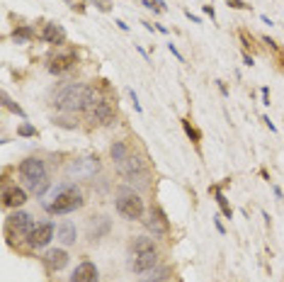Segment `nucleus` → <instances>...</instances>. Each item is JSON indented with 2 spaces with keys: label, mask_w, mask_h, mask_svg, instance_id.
<instances>
[{
  "label": "nucleus",
  "mask_w": 284,
  "mask_h": 282,
  "mask_svg": "<svg viewBox=\"0 0 284 282\" xmlns=\"http://www.w3.org/2000/svg\"><path fill=\"white\" fill-rule=\"evenodd\" d=\"M39 37H42V42H46V44H64L66 29L61 27V25H56V22H49V25H44Z\"/></svg>",
  "instance_id": "nucleus-17"
},
{
  "label": "nucleus",
  "mask_w": 284,
  "mask_h": 282,
  "mask_svg": "<svg viewBox=\"0 0 284 282\" xmlns=\"http://www.w3.org/2000/svg\"><path fill=\"white\" fill-rule=\"evenodd\" d=\"M97 100L95 88L83 83H66L51 97V105L61 112H75V110H90Z\"/></svg>",
  "instance_id": "nucleus-1"
},
{
  "label": "nucleus",
  "mask_w": 284,
  "mask_h": 282,
  "mask_svg": "<svg viewBox=\"0 0 284 282\" xmlns=\"http://www.w3.org/2000/svg\"><path fill=\"white\" fill-rule=\"evenodd\" d=\"M262 100H265V105H270V90L267 88H262Z\"/></svg>",
  "instance_id": "nucleus-30"
},
{
  "label": "nucleus",
  "mask_w": 284,
  "mask_h": 282,
  "mask_svg": "<svg viewBox=\"0 0 284 282\" xmlns=\"http://www.w3.org/2000/svg\"><path fill=\"white\" fill-rule=\"evenodd\" d=\"M229 5H231V8H240V10H246V8H248L243 0H229Z\"/></svg>",
  "instance_id": "nucleus-28"
},
{
  "label": "nucleus",
  "mask_w": 284,
  "mask_h": 282,
  "mask_svg": "<svg viewBox=\"0 0 284 282\" xmlns=\"http://www.w3.org/2000/svg\"><path fill=\"white\" fill-rule=\"evenodd\" d=\"M88 112H90V117H92V122H95V124L107 127V124L114 122V110H112L110 100H105V97H97V100H95V105H92Z\"/></svg>",
  "instance_id": "nucleus-10"
},
{
  "label": "nucleus",
  "mask_w": 284,
  "mask_h": 282,
  "mask_svg": "<svg viewBox=\"0 0 284 282\" xmlns=\"http://www.w3.org/2000/svg\"><path fill=\"white\" fill-rule=\"evenodd\" d=\"M25 202H27V192L25 190L17 188V185H5V190H3V207L17 209Z\"/></svg>",
  "instance_id": "nucleus-14"
},
{
  "label": "nucleus",
  "mask_w": 284,
  "mask_h": 282,
  "mask_svg": "<svg viewBox=\"0 0 284 282\" xmlns=\"http://www.w3.org/2000/svg\"><path fill=\"white\" fill-rule=\"evenodd\" d=\"M71 282H100V273H97V265L92 260H83L75 265Z\"/></svg>",
  "instance_id": "nucleus-13"
},
{
  "label": "nucleus",
  "mask_w": 284,
  "mask_h": 282,
  "mask_svg": "<svg viewBox=\"0 0 284 282\" xmlns=\"http://www.w3.org/2000/svg\"><path fill=\"white\" fill-rule=\"evenodd\" d=\"M97 170H100V163H97L95 156H83V158H75L66 166V175L75 180H85V178H92Z\"/></svg>",
  "instance_id": "nucleus-6"
},
{
  "label": "nucleus",
  "mask_w": 284,
  "mask_h": 282,
  "mask_svg": "<svg viewBox=\"0 0 284 282\" xmlns=\"http://www.w3.org/2000/svg\"><path fill=\"white\" fill-rule=\"evenodd\" d=\"M168 49L173 51V56H177V58H180V61H185V56H182V54H180V51H177V47H175V44H168Z\"/></svg>",
  "instance_id": "nucleus-29"
},
{
  "label": "nucleus",
  "mask_w": 284,
  "mask_h": 282,
  "mask_svg": "<svg viewBox=\"0 0 284 282\" xmlns=\"http://www.w3.org/2000/svg\"><path fill=\"white\" fill-rule=\"evenodd\" d=\"M32 37H34L32 27H17L15 32H12V39H15L17 44H27V42H29Z\"/></svg>",
  "instance_id": "nucleus-22"
},
{
  "label": "nucleus",
  "mask_w": 284,
  "mask_h": 282,
  "mask_svg": "<svg viewBox=\"0 0 284 282\" xmlns=\"http://www.w3.org/2000/svg\"><path fill=\"white\" fill-rule=\"evenodd\" d=\"M129 251L134 255V253H146V251H158V248H156V244H153V238H148V236H136V238L131 241V246H129Z\"/></svg>",
  "instance_id": "nucleus-19"
},
{
  "label": "nucleus",
  "mask_w": 284,
  "mask_h": 282,
  "mask_svg": "<svg viewBox=\"0 0 284 282\" xmlns=\"http://www.w3.org/2000/svg\"><path fill=\"white\" fill-rule=\"evenodd\" d=\"M110 156L114 163H121V160H127L129 158V146H127V141H114L112 144V149H110Z\"/></svg>",
  "instance_id": "nucleus-20"
},
{
  "label": "nucleus",
  "mask_w": 284,
  "mask_h": 282,
  "mask_svg": "<svg viewBox=\"0 0 284 282\" xmlns=\"http://www.w3.org/2000/svg\"><path fill=\"white\" fill-rule=\"evenodd\" d=\"M56 236H58V241H61L64 246H73L75 238H78L75 224H71V221H64V224H58V229H56Z\"/></svg>",
  "instance_id": "nucleus-18"
},
{
  "label": "nucleus",
  "mask_w": 284,
  "mask_h": 282,
  "mask_svg": "<svg viewBox=\"0 0 284 282\" xmlns=\"http://www.w3.org/2000/svg\"><path fill=\"white\" fill-rule=\"evenodd\" d=\"M204 12H207V15H209L211 19H214V8H209V5H204Z\"/></svg>",
  "instance_id": "nucleus-31"
},
{
  "label": "nucleus",
  "mask_w": 284,
  "mask_h": 282,
  "mask_svg": "<svg viewBox=\"0 0 284 282\" xmlns=\"http://www.w3.org/2000/svg\"><path fill=\"white\" fill-rule=\"evenodd\" d=\"M114 207H117L121 219H127V221H138V219H144V199L138 197L134 190L121 188L119 192H117Z\"/></svg>",
  "instance_id": "nucleus-3"
},
{
  "label": "nucleus",
  "mask_w": 284,
  "mask_h": 282,
  "mask_svg": "<svg viewBox=\"0 0 284 282\" xmlns=\"http://www.w3.org/2000/svg\"><path fill=\"white\" fill-rule=\"evenodd\" d=\"M17 173H19V178L25 180V185H32V183H37V180H44V178H49L46 175V166H44V160L42 158H37V156H32V158H25L22 163H19V168H17Z\"/></svg>",
  "instance_id": "nucleus-7"
},
{
  "label": "nucleus",
  "mask_w": 284,
  "mask_h": 282,
  "mask_svg": "<svg viewBox=\"0 0 284 282\" xmlns=\"http://www.w3.org/2000/svg\"><path fill=\"white\" fill-rule=\"evenodd\" d=\"M129 268L138 275H146L148 270L158 268V251H146V253H134L129 260Z\"/></svg>",
  "instance_id": "nucleus-9"
},
{
  "label": "nucleus",
  "mask_w": 284,
  "mask_h": 282,
  "mask_svg": "<svg viewBox=\"0 0 284 282\" xmlns=\"http://www.w3.org/2000/svg\"><path fill=\"white\" fill-rule=\"evenodd\" d=\"M85 205V199H83V192L73 185H58L54 190V202L51 205H46V209L51 212V214H71L75 209H80Z\"/></svg>",
  "instance_id": "nucleus-2"
},
{
  "label": "nucleus",
  "mask_w": 284,
  "mask_h": 282,
  "mask_svg": "<svg viewBox=\"0 0 284 282\" xmlns=\"http://www.w3.org/2000/svg\"><path fill=\"white\" fill-rule=\"evenodd\" d=\"M34 219L27 212H15L8 216L5 221V236H8L10 244H19V241H27L29 234L34 231Z\"/></svg>",
  "instance_id": "nucleus-4"
},
{
  "label": "nucleus",
  "mask_w": 284,
  "mask_h": 282,
  "mask_svg": "<svg viewBox=\"0 0 284 282\" xmlns=\"http://www.w3.org/2000/svg\"><path fill=\"white\" fill-rule=\"evenodd\" d=\"M54 238V224L51 221H42V224H37L34 226V231L29 234V238H27V244H29V248H44V246H49V241Z\"/></svg>",
  "instance_id": "nucleus-11"
},
{
  "label": "nucleus",
  "mask_w": 284,
  "mask_h": 282,
  "mask_svg": "<svg viewBox=\"0 0 284 282\" xmlns=\"http://www.w3.org/2000/svg\"><path fill=\"white\" fill-rule=\"evenodd\" d=\"M54 124H58V127H66V129H75V124L71 122V119H66V117H56Z\"/></svg>",
  "instance_id": "nucleus-26"
},
{
  "label": "nucleus",
  "mask_w": 284,
  "mask_h": 282,
  "mask_svg": "<svg viewBox=\"0 0 284 282\" xmlns=\"http://www.w3.org/2000/svg\"><path fill=\"white\" fill-rule=\"evenodd\" d=\"M3 105L8 107L10 112H15V114H17V117H22V119H25V110H22V107H19L17 103H12V97H10L8 93H3Z\"/></svg>",
  "instance_id": "nucleus-23"
},
{
  "label": "nucleus",
  "mask_w": 284,
  "mask_h": 282,
  "mask_svg": "<svg viewBox=\"0 0 284 282\" xmlns=\"http://www.w3.org/2000/svg\"><path fill=\"white\" fill-rule=\"evenodd\" d=\"M141 282H148V280H141Z\"/></svg>",
  "instance_id": "nucleus-32"
},
{
  "label": "nucleus",
  "mask_w": 284,
  "mask_h": 282,
  "mask_svg": "<svg viewBox=\"0 0 284 282\" xmlns=\"http://www.w3.org/2000/svg\"><path fill=\"white\" fill-rule=\"evenodd\" d=\"M182 127H185V132H187V136H190V139L194 141V144H197V141L202 139V136H199V132H197V129H194L192 124L187 122V119H182Z\"/></svg>",
  "instance_id": "nucleus-24"
},
{
  "label": "nucleus",
  "mask_w": 284,
  "mask_h": 282,
  "mask_svg": "<svg viewBox=\"0 0 284 282\" xmlns=\"http://www.w3.org/2000/svg\"><path fill=\"white\" fill-rule=\"evenodd\" d=\"M129 95H131V103H134V110H136V112H141V103H138L136 93H134V90H129Z\"/></svg>",
  "instance_id": "nucleus-27"
},
{
  "label": "nucleus",
  "mask_w": 284,
  "mask_h": 282,
  "mask_svg": "<svg viewBox=\"0 0 284 282\" xmlns=\"http://www.w3.org/2000/svg\"><path fill=\"white\" fill-rule=\"evenodd\" d=\"M17 134H19V136H37V129H34L32 124H19Z\"/></svg>",
  "instance_id": "nucleus-25"
},
{
  "label": "nucleus",
  "mask_w": 284,
  "mask_h": 282,
  "mask_svg": "<svg viewBox=\"0 0 284 282\" xmlns=\"http://www.w3.org/2000/svg\"><path fill=\"white\" fill-rule=\"evenodd\" d=\"M117 168H119L121 178L131 180V183H141V185H146V183H148V168H146V160H144V158H138V156H129L127 160L117 163Z\"/></svg>",
  "instance_id": "nucleus-5"
},
{
  "label": "nucleus",
  "mask_w": 284,
  "mask_h": 282,
  "mask_svg": "<svg viewBox=\"0 0 284 282\" xmlns=\"http://www.w3.org/2000/svg\"><path fill=\"white\" fill-rule=\"evenodd\" d=\"M75 64H78V54H75L73 49H68V51L56 54V56L49 61V71H51V73H56V75H61V73H68Z\"/></svg>",
  "instance_id": "nucleus-12"
},
{
  "label": "nucleus",
  "mask_w": 284,
  "mask_h": 282,
  "mask_svg": "<svg viewBox=\"0 0 284 282\" xmlns=\"http://www.w3.org/2000/svg\"><path fill=\"white\" fill-rule=\"evenodd\" d=\"M44 263L51 273H58V270H64L66 265H68V253H66L64 248H51V251L44 253Z\"/></svg>",
  "instance_id": "nucleus-15"
},
{
  "label": "nucleus",
  "mask_w": 284,
  "mask_h": 282,
  "mask_svg": "<svg viewBox=\"0 0 284 282\" xmlns=\"http://www.w3.org/2000/svg\"><path fill=\"white\" fill-rule=\"evenodd\" d=\"M110 219L107 216H92L90 219V226H88V238L90 241H100V238H105V236L110 234Z\"/></svg>",
  "instance_id": "nucleus-16"
},
{
  "label": "nucleus",
  "mask_w": 284,
  "mask_h": 282,
  "mask_svg": "<svg viewBox=\"0 0 284 282\" xmlns=\"http://www.w3.org/2000/svg\"><path fill=\"white\" fill-rule=\"evenodd\" d=\"M211 192H214V197H216V202H219V207H221V212H224V216H233V209H231V205H229V199H226V195H224V190L216 185V188H211Z\"/></svg>",
  "instance_id": "nucleus-21"
},
{
  "label": "nucleus",
  "mask_w": 284,
  "mask_h": 282,
  "mask_svg": "<svg viewBox=\"0 0 284 282\" xmlns=\"http://www.w3.org/2000/svg\"><path fill=\"white\" fill-rule=\"evenodd\" d=\"M146 229L153 234V238H168L170 236V221L160 207H151L148 209V216L144 219Z\"/></svg>",
  "instance_id": "nucleus-8"
}]
</instances>
